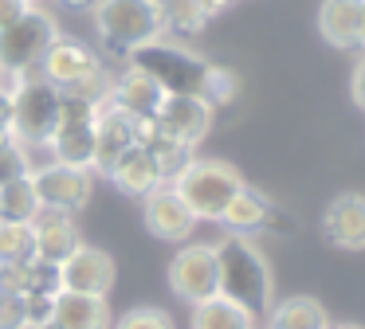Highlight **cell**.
<instances>
[{"label": "cell", "mask_w": 365, "mask_h": 329, "mask_svg": "<svg viewBox=\"0 0 365 329\" xmlns=\"http://www.w3.org/2000/svg\"><path fill=\"white\" fill-rule=\"evenodd\" d=\"M216 247V286L220 298L244 306L247 313H267L271 298H275V282H271V266L263 251L255 247L247 235H224Z\"/></svg>", "instance_id": "obj_1"}, {"label": "cell", "mask_w": 365, "mask_h": 329, "mask_svg": "<svg viewBox=\"0 0 365 329\" xmlns=\"http://www.w3.org/2000/svg\"><path fill=\"white\" fill-rule=\"evenodd\" d=\"M59 39V24L40 4L24 8L9 28H0V90L9 94L24 75L40 70V59Z\"/></svg>", "instance_id": "obj_2"}, {"label": "cell", "mask_w": 365, "mask_h": 329, "mask_svg": "<svg viewBox=\"0 0 365 329\" xmlns=\"http://www.w3.org/2000/svg\"><path fill=\"white\" fill-rule=\"evenodd\" d=\"M95 31H98V43H103L106 55L130 59L142 43L165 36L161 0H98Z\"/></svg>", "instance_id": "obj_3"}, {"label": "cell", "mask_w": 365, "mask_h": 329, "mask_svg": "<svg viewBox=\"0 0 365 329\" xmlns=\"http://www.w3.org/2000/svg\"><path fill=\"white\" fill-rule=\"evenodd\" d=\"M169 184H173V192L181 196L185 208H189L197 219H216V224H220L224 208H228L232 196H236L247 180L240 177V169L228 164V161H216V157H192V161L185 164Z\"/></svg>", "instance_id": "obj_4"}, {"label": "cell", "mask_w": 365, "mask_h": 329, "mask_svg": "<svg viewBox=\"0 0 365 329\" xmlns=\"http://www.w3.org/2000/svg\"><path fill=\"white\" fill-rule=\"evenodd\" d=\"M59 102L63 94L36 70L24 75L9 90V133L24 149H48L51 133L59 125Z\"/></svg>", "instance_id": "obj_5"}, {"label": "cell", "mask_w": 365, "mask_h": 329, "mask_svg": "<svg viewBox=\"0 0 365 329\" xmlns=\"http://www.w3.org/2000/svg\"><path fill=\"white\" fill-rule=\"evenodd\" d=\"M126 63L138 70H145L165 94H197V98H200V90H205L208 67H212V63L200 59L197 51H189V47L173 43V39H165V36L142 43Z\"/></svg>", "instance_id": "obj_6"}, {"label": "cell", "mask_w": 365, "mask_h": 329, "mask_svg": "<svg viewBox=\"0 0 365 329\" xmlns=\"http://www.w3.org/2000/svg\"><path fill=\"white\" fill-rule=\"evenodd\" d=\"M95 114H98L95 102L63 94V102H59V125L48 141L51 161L71 164V169H91L95 164Z\"/></svg>", "instance_id": "obj_7"}, {"label": "cell", "mask_w": 365, "mask_h": 329, "mask_svg": "<svg viewBox=\"0 0 365 329\" xmlns=\"http://www.w3.org/2000/svg\"><path fill=\"white\" fill-rule=\"evenodd\" d=\"M32 188L40 208L63 212V216H75V212L87 208L91 188H95V172L91 169H71V164H36L32 169Z\"/></svg>", "instance_id": "obj_8"}, {"label": "cell", "mask_w": 365, "mask_h": 329, "mask_svg": "<svg viewBox=\"0 0 365 329\" xmlns=\"http://www.w3.org/2000/svg\"><path fill=\"white\" fill-rule=\"evenodd\" d=\"M169 290L189 306L208 302V298L220 294V286H216V247L212 243H185L169 258Z\"/></svg>", "instance_id": "obj_9"}, {"label": "cell", "mask_w": 365, "mask_h": 329, "mask_svg": "<svg viewBox=\"0 0 365 329\" xmlns=\"http://www.w3.org/2000/svg\"><path fill=\"white\" fill-rule=\"evenodd\" d=\"M59 274V290H75V294H98L106 298L118 278V266H114V255L103 247H91V243H79L63 263L56 266Z\"/></svg>", "instance_id": "obj_10"}, {"label": "cell", "mask_w": 365, "mask_h": 329, "mask_svg": "<svg viewBox=\"0 0 365 329\" xmlns=\"http://www.w3.org/2000/svg\"><path fill=\"white\" fill-rule=\"evenodd\" d=\"M98 70H103V59H98L87 43H79V39H63V36H59L56 43L48 47V55L40 59V75L48 78L59 94L83 86L91 75H98Z\"/></svg>", "instance_id": "obj_11"}, {"label": "cell", "mask_w": 365, "mask_h": 329, "mask_svg": "<svg viewBox=\"0 0 365 329\" xmlns=\"http://www.w3.org/2000/svg\"><path fill=\"white\" fill-rule=\"evenodd\" d=\"M153 125L161 133H169L173 141H181V145L197 149L208 137V130H212V106L205 98H197V94H165Z\"/></svg>", "instance_id": "obj_12"}, {"label": "cell", "mask_w": 365, "mask_h": 329, "mask_svg": "<svg viewBox=\"0 0 365 329\" xmlns=\"http://www.w3.org/2000/svg\"><path fill=\"white\" fill-rule=\"evenodd\" d=\"M142 219L150 235L161 243H189V235L197 231V216L185 208L173 184H158L150 196H142Z\"/></svg>", "instance_id": "obj_13"}, {"label": "cell", "mask_w": 365, "mask_h": 329, "mask_svg": "<svg viewBox=\"0 0 365 329\" xmlns=\"http://www.w3.org/2000/svg\"><path fill=\"white\" fill-rule=\"evenodd\" d=\"M138 130H142V122H134L126 110L110 106V102L98 106V114H95V164H91V172H110V164L126 149L138 145Z\"/></svg>", "instance_id": "obj_14"}, {"label": "cell", "mask_w": 365, "mask_h": 329, "mask_svg": "<svg viewBox=\"0 0 365 329\" xmlns=\"http://www.w3.org/2000/svg\"><path fill=\"white\" fill-rule=\"evenodd\" d=\"M322 235L341 251H365V192H341L322 212Z\"/></svg>", "instance_id": "obj_15"}, {"label": "cell", "mask_w": 365, "mask_h": 329, "mask_svg": "<svg viewBox=\"0 0 365 329\" xmlns=\"http://www.w3.org/2000/svg\"><path fill=\"white\" fill-rule=\"evenodd\" d=\"M161 102H165V90H161V86L153 83L145 70H138V67H130V63H126V70H122V75H114V83H110V106L126 110L134 122H153V118H158V110H161Z\"/></svg>", "instance_id": "obj_16"}, {"label": "cell", "mask_w": 365, "mask_h": 329, "mask_svg": "<svg viewBox=\"0 0 365 329\" xmlns=\"http://www.w3.org/2000/svg\"><path fill=\"white\" fill-rule=\"evenodd\" d=\"M318 31L330 47L354 51L365 47V0H322L318 4Z\"/></svg>", "instance_id": "obj_17"}, {"label": "cell", "mask_w": 365, "mask_h": 329, "mask_svg": "<svg viewBox=\"0 0 365 329\" xmlns=\"http://www.w3.org/2000/svg\"><path fill=\"white\" fill-rule=\"evenodd\" d=\"M110 302L98 294H75V290H56L51 298L48 329H110Z\"/></svg>", "instance_id": "obj_18"}, {"label": "cell", "mask_w": 365, "mask_h": 329, "mask_svg": "<svg viewBox=\"0 0 365 329\" xmlns=\"http://www.w3.org/2000/svg\"><path fill=\"white\" fill-rule=\"evenodd\" d=\"M32 235H36V258L48 266H59L75 247H79V231H75V219L63 216V212L40 208L32 219Z\"/></svg>", "instance_id": "obj_19"}, {"label": "cell", "mask_w": 365, "mask_h": 329, "mask_svg": "<svg viewBox=\"0 0 365 329\" xmlns=\"http://www.w3.org/2000/svg\"><path fill=\"white\" fill-rule=\"evenodd\" d=\"M106 177L114 180V188L118 192H126V196H150L158 184H165V177H161V169H158V161H153L150 153H145L142 145H134V149H126V153L118 157V161L110 164V172Z\"/></svg>", "instance_id": "obj_20"}, {"label": "cell", "mask_w": 365, "mask_h": 329, "mask_svg": "<svg viewBox=\"0 0 365 329\" xmlns=\"http://www.w3.org/2000/svg\"><path fill=\"white\" fill-rule=\"evenodd\" d=\"M271 212H275V204L267 200V196L259 192V188L244 184L236 196H232V204L224 208L220 224L228 227L232 235H252V231H267L271 224Z\"/></svg>", "instance_id": "obj_21"}, {"label": "cell", "mask_w": 365, "mask_h": 329, "mask_svg": "<svg viewBox=\"0 0 365 329\" xmlns=\"http://www.w3.org/2000/svg\"><path fill=\"white\" fill-rule=\"evenodd\" d=\"M326 325H330V313L310 294L271 302V310H267V329H326Z\"/></svg>", "instance_id": "obj_22"}, {"label": "cell", "mask_w": 365, "mask_h": 329, "mask_svg": "<svg viewBox=\"0 0 365 329\" xmlns=\"http://www.w3.org/2000/svg\"><path fill=\"white\" fill-rule=\"evenodd\" d=\"M192 329H255V313H247L244 306L228 302V298H208V302L192 306Z\"/></svg>", "instance_id": "obj_23"}, {"label": "cell", "mask_w": 365, "mask_h": 329, "mask_svg": "<svg viewBox=\"0 0 365 329\" xmlns=\"http://www.w3.org/2000/svg\"><path fill=\"white\" fill-rule=\"evenodd\" d=\"M36 212H40V200L32 188V172L0 184V224H32Z\"/></svg>", "instance_id": "obj_24"}, {"label": "cell", "mask_w": 365, "mask_h": 329, "mask_svg": "<svg viewBox=\"0 0 365 329\" xmlns=\"http://www.w3.org/2000/svg\"><path fill=\"white\" fill-rule=\"evenodd\" d=\"M36 258V235L32 224H0V263H32Z\"/></svg>", "instance_id": "obj_25"}, {"label": "cell", "mask_w": 365, "mask_h": 329, "mask_svg": "<svg viewBox=\"0 0 365 329\" xmlns=\"http://www.w3.org/2000/svg\"><path fill=\"white\" fill-rule=\"evenodd\" d=\"M161 24L173 36H192V31H200L208 24V16L192 0H161Z\"/></svg>", "instance_id": "obj_26"}, {"label": "cell", "mask_w": 365, "mask_h": 329, "mask_svg": "<svg viewBox=\"0 0 365 329\" xmlns=\"http://www.w3.org/2000/svg\"><path fill=\"white\" fill-rule=\"evenodd\" d=\"M236 90H240V83H236V75L232 70H224V67H208V78H205V90H200V98L208 102V106H228V102H236Z\"/></svg>", "instance_id": "obj_27"}, {"label": "cell", "mask_w": 365, "mask_h": 329, "mask_svg": "<svg viewBox=\"0 0 365 329\" xmlns=\"http://www.w3.org/2000/svg\"><path fill=\"white\" fill-rule=\"evenodd\" d=\"M32 169H36V164L28 161V149L20 145V141H12V137L0 141V184H9V180L28 177Z\"/></svg>", "instance_id": "obj_28"}, {"label": "cell", "mask_w": 365, "mask_h": 329, "mask_svg": "<svg viewBox=\"0 0 365 329\" xmlns=\"http://www.w3.org/2000/svg\"><path fill=\"white\" fill-rule=\"evenodd\" d=\"M110 329H173V318L165 310H158V306H134Z\"/></svg>", "instance_id": "obj_29"}, {"label": "cell", "mask_w": 365, "mask_h": 329, "mask_svg": "<svg viewBox=\"0 0 365 329\" xmlns=\"http://www.w3.org/2000/svg\"><path fill=\"white\" fill-rule=\"evenodd\" d=\"M349 94H354V106L365 114V51H361V59L354 63V78H349Z\"/></svg>", "instance_id": "obj_30"}, {"label": "cell", "mask_w": 365, "mask_h": 329, "mask_svg": "<svg viewBox=\"0 0 365 329\" xmlns=\"http://www.w3.org/2000/svg\"><path fill=\"white\" fill-rule=\"evenodd\" d=\"M24 8H28L24 0H0V28H9V24L16 20V16L24 12Z\"/></svg>", "instance_id": "obj_31"}, {"label": "cell", "mask_w": 365, "mask_h": 329, "mask_svg": "<svg viewBox=\"0 0 365 329\" xmlns=\"http://www.w3.org/2000/svg\"><path fill=\"white\" fill-rule=\"evenodd\" d=\"M192 4H197L205 16H216V12H224V8L232 4V0H192Z\"/></svg>", "instance_id": "obj_32"}, {"label": "cell", "mask_w": 365, "mask_h": 329, "mask_svg": "<svg viewBox=\"0 0 365 329\" xmlns=\"http://www.w3.org/2000/svg\"><path fill=\"white\" fill-rule=\"evenodd\" d=\"M63 8H71V12H91V8L98 4V0H59Z\"/></svg>", "instance_id": "obj_33"}, {"label": "cell", "mask_w": 365, "mask_h": 329, "mask_svg": "<svg viewBox=\"0 0 365 329\" xmlns=\"http://www.w3.org/2000/svg\"><path fill=\"white\" fill-rule=\"evenodd\" d=\"M326 329H361V325H354V321H330Z\"/></svg>", "instance_id": "obj_34"}, {"label": "cell", "mask_w": 365, "mask_h": 329, "mask_svg": "<svg viewBox=\"0 0 365 329\" xmlns=\"http://www.w3.org/2000/svg\"><path fill=\"white\" fill-rule=\"evenodd\" d=\"M24 4H28V8H32V4H43V0H24Z\"/></svg>", "instance_id": "obj_35"}, {"label": "cell", "mask_w": 365, "mask_h": 329, "mask_svg": "<svg viewBox=\"0 0 365 329\" xmlns=\"http://www.w3.org/2000/svg\"><path fill=\"white\" fill-rule=\"evenodd\" d=\"M24 329H32V325H24Z\"/></svg>", "instance_id": "obj_36"}]
</instances>
